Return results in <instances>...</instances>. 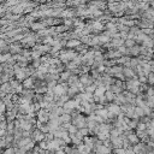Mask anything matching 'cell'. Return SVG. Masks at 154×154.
Listing matches in <instances>:
<instances>
[{
	"label": "cell",
	"mask_w": 154,
	"mask_h": 154,
	"mask_svg": "<svg viewBox=\"0 0 154 154\" xmlns=\"http://www.w3.org/2000/svg\"><path fill=\"white\" fill-rule=\"evenodd\" d=\"M104 96H105V99H106V101H107V102H112L113 100H115L116 94H115V93H112L111 90H106V92H105V94H104Z\"/></svg>",
	"instance_id": "cell-12"
},
{
	"label": "cell",
	"mask_w": 154,
	"mask_h": 154,
	"mask_svg": "<svg viewBox=\"0 0 154 154\" xmlns=\"http://www.w3.org/2000/svg\"><path fill=\"white\" fill-rule=\"evenodd\" d=\"M147 81L149 82V84H154V73L151 72L148 75V78H147Z\"/></svg>",
	"instance_id": "cell-23"
},
{
	"label": "cell",
	"mask_w": 154,
	"mask_h": 154,
	"mask_svg": "<svg viewBox=\"0 0 154 154\" xmlns=\"http://www.w3.org/2000/svg\"><path fill=\"white\" fill-rule=\"evenodd\" d=\"M79 83L83 84L84 87H87V85H90V84L94 83V79H93L88 73H82L81 77H79Z\"/></svg>",
	"instance_id": "cell-3"
},
{
	"label": "cell",
	"mask_w": 154,
	"mask_h": 154,
	"mask_svg": "<svg viewBox=\"0 0 154 154\" xmlns=\"http://www.w3.org/2000/svg\"><path fill=\"white\" fill-rule=\"evenodd\" d=\"M7 24H10V22L6 18H1V19H0V25L5 26V25H7Z\"/></svg>",
	"instance_id": "cell-24"
},
{
	"label": "cell",
	"mask_w": 154,
	"mask_h": 154,
	"mask_svg": "<svg viewBox=\"0 0 154 154\" xmlns=\"http://www.w3.org/2000/svg\"><path fill=\"white\" fill-rule=\"evenodd\" d=\"M21 3V0H6V5L7 6H15Z\"/></svg>",
	"instance_id": "cell-19"
},
{
	"label": "cell",
	"mask_w": 154,
	"mask_h": 154,
	"mask_svg": "<svg viewBox=\"0 0 154 154\" xmlns=\"http://www.w3.org/2000/svg\"><path fill=\"white\" fill-rule=\"evenodd\" d=\"M0 85H1V81H0Z\"/></svg>",
	"instance_id": "cell-28"
},
{
	"label": "cell",
	"mask_w": 154,
	"mask_h": 154,
	"mask_svg": "<svg viewBox=\"0 0 154 154\" xmlns=\"http://www.w3.org/2000/svg\"><path fill=\"white\" fill-rule=\"evenodd\" d=\"M98 39H99V43H102V45H106L111 41V39L109 36H106L105 34L102 35H98Z\"/></svg>",
	"instance_id": "cell-14"
},
{
	"label": "cell",
	"mask_w": 154,
	"mask_h": 154,
	"mask_svg": "<svg viewBox=\"0 0 154 154\" xmlns=\"http://www.w3.org/2000/svg\"><path fill=\"white\" fill-rule=\"evenodd\" d=\"M3 11H4V10H3V7H1V6H0V13H1Z\"/></svg>",
	"instance_id": "cell-25"
},
{
	"label": "cell",
	"mask_w": 154,
	"mask_h": 154,
	"mask_svg": "<svg viewBox=\"0 0 154 154\" xmlns=\"http://www.w3.org/2000/svg\"><path fill=\"white\" fill-rule=\"evenodd\" d=\"M10 12L13 13V15H21L22 12H24V7H23L21 4H18V5L12 6L11 10H10Z\"/></svg>",
	"instance_id": "cell-10"
},
{
	"label": "cell",
	"mask_w": 154,
	"mask_h": 154,
	"mask_svg": "<svg viewBox=\"0 0 154 154\" xmlns=\"http://www.w3.org/2000/svg\"><path fill=\"white\" fill-rule=\"evenodd\" d=\"M10 54H13V56H16V54H19V53H22L23 48H22V46L19 45L18 42H13L11 43L10 46Z\"/></svg>",
	"instance_id": "cell-4"
},
{
	"label": "cell",
	"mask_w": 154,
	"mask_h": 154,
	"mask_svg": "<svg viewBox=\"0 0 154 154\" xmlns=\"http://www.w3.org/2000/svg\"><path fill=\"white\" fill-rule=\"evenodd\" d=\"M22 98L25 99V100H28V101H31L33 99H34L35 96V92H33L31 89H23L22 90Z\"/></svg>",
	"instance_id": "cell-6"
},
{
	"label": "cell",
	"mask_w": 154,
	"mask_h": 154,
	"mask_svg": "<svg viewBox=\"0 0 154 154\" xmlns=\"http://www.w3.org/2000/svg\"><path fill=\"white\" fill-rule=\"evenodd\" d=\"M79 45H81V41H79V40H76V39L68 40V41H66V43H65V46H66L68 48H76V47H78Z\"/></svg>",
	"instance_id": "cell-8"
},
{
	"label": "cell",
	"mask_w": 154,
	"mask_h": 154,
	"mask_svg": "<svg viewBox=\"0 0 154 154\" xmlns=\"http://www.w3.org/2000/svg\"><path fill=\"white\" fill-rule=\"evenodd\" d=\"M34 84H35V79L33 77H26L22 82V85L24 89H33L34 88Z\"/></svg>",
	"instance_id": "cell-5"
},
{
	"label": "cell",
	"mask_w": 154,
	"mask_h": 154,
	"mask_svg": "<svg viewBox=\"0 0 154 154\" xmlns=\"http://www.w3.org/2000/svg\"><path fill=\"white\" fill-rule=\"evenodd\" d=\"M3 154H16V149L13 148V147H7V148L3 152Z\"/></svg>",
	"instance_id": "cell-20"
},
{
	"label": "cell",
	"mask_w": 154,
	"mask_h": 154,
	"mask_svg": "<svg viewBox=\"0 0 154 154\" xmlns=\"http://www.w3.org/2000/svg\"><path fill=\"white\" fill-rule=\"evenodd\" d=\"M5 111H6V106H5L4 101L1 100V101H0V115H4Z\"/></svg>",
	"instance_id": "cell-22"
},
{
	"label": "cell",
	"mask_w": 154,
	"mask_h": 154,
	"mask_svg": "<svg viewBox=\"0 0 154 154\" xmlns=\"http://www.w3.org/2000/svg\"><path fill=\"white\" fill-rule=\"evenodd\" d=\"M36 118L40 123H42V124H46V123H48L50 122V112L48 111H46L43 109H41L40 111L36 112Z\"/></svg>",
	"instance_id": "cell-1"
},
{
	"label": "cell",
	"mask_w": 154,
	"mask_h": 154,
	"mask_svg": "<svg viewBox=\"0 0 154 154\" xmlns=\"http://www.w3.org/2000/svg\"><path fill=\"white\" fill-rule=\"evenodd\" d=\"M126 138H128V141L130 142V145H137V143H140V138L137 137L136 132L130 131L128 135H126Z\"/></svg>",
	"instance_id": "cell-7"
},
{
	"label": "cell",
	"mask_w": 154,
	"mask_h": 154,
	"mask_svg": "<svg viewBox=\"0 0 154 154\" xmlns=\"http://www.w3.org/2000/svg\"><path fill=\"white\" fill-rule=\"evenodd\" d=\"M124 46H125L126 48L132 47V46H135V40H132V39H125V41H124Z\"/></svg>",
	"instance_id": "cell-17"
},
{
	"label": "cell",
	"mask_w": 154,
	"mask_h": 154,
	"mask_svg": "<svg viewBox=\"0 0 154 154\" xmlns=\"http://www.w3.org/2000/svg\"><path fill=\"white\" fill-rule=\"evenodd\" d=\"M153 57H154V51H153Z\"/></svg>",
	"instance_id": "cell-27"
},
{
	"label": "cell",
	"mask_w": 154,
	"mask_h": 154,
	"mask_svg": "<svg viewBox=\"0 0 154 154\" xmlns=\"http://www.w3.org/2000/svg\"><path fill=\"white\" fill-rule=\"evenodd\" d=\"M59 118H60V122H62V124L70 123V122H71V116L68 115V113H64V115H62Z\"/></svg>",
	"instance_id": "cell-16"
},
{
	"label": "cell",
	"mask_w": 154,
	"mask_h": 154,
	"mask_svg": "<svg viewBox=\"0 0 154 154\" xmlns=\"http://www.w3.org/2000/svg\"><path fill=\"white\" fill-rule=\"evenodd\" d=\"M45 26H46V24L43 22H34V23L30 24V28L35 31H40V30L45 29Z\"/></svg>",
	"instance_id": "cell-9"
},
{
	"label": "cell",
	"mask_w": 154,
	"mask_h": 154,
	"mask_svg": "<svg viewBox=\"0 0 154 154\" xmlns=\"http://www.w3.org/2000/svg\"><path fill=\"white\" fill-rule=\"evenodd\" d=\"M130 56H138L140 54V46H132V47L128 48Z\"/></svg>",
	"instance_id": "cell-15"
},
{
	"label": "cell",
	"mask_w": 154,
	"mask_h": 154,
	"mask_svg": "<svg viewBox=\"0 0 154 154\" xmlns=\"http://www.w3.org/2000/svg\"><path fill=\"white\" fill-rule=\"evenodd\" d=\"M0 92H4L5 94H11V93H12V88H11V85H10V82L1 83V85H0Z\"/></svg>",
	"instance_id": "cell-11"
},
{
	"label": "cell",
	"mask_w": 154,
	"mask_h": 154,
	"mask_svg": "<svg viewBox=\"0 0 154 154\" xmlns=\"http://www.w3.org/2000/svg\"><path fill=\"white\" fill-rule=\"evenodd\" d=\"M77 131H78V129L76 128V126L72 125V124H70V126L68 128V132H69V134H76Z\"/></svg>",
	"instance_id": "cell-21"
},
{
	"label": "cell",
	"mask_w": 154,
	"mask_h": 154,
	"mask_svg": "<svg viewBox=\"0 0 154 154\" xmlns=\"http://www.w3.org/2000/svg\"><path fill=\"white\" fill-rule=\"evenodd\" d=\"M96 116L101 117V118H104V119H107V118H109V111H107V109L96 110Z\"/></svg>",
	"instance_id": "cell-13"
},
{
	"label": "cell",
	"mask_w": 154,
	"mask_h": 154,
	"mask_svg": "<svg viewBox=\"0 0 154 154\" xmlns=\"http://www.w3.org/2000/svg\"><path fill=\"white\" fill-rule=\"evenodd\" d=\"M31 138H33V141L34 142H41V141L45 140V134L41 130L35 129V130H33V132H31Z\"/></svg>",
	"instance_id": "cell-2"
},
{
	"label": "cell",
	"mask_w": 154,
	"mask_h": 154,
	"mask_svg": "<svg viewBox=\"0 0 154 154\" xmlns=\"http://www.w3.org/2000/svg\"><path fill=\"white\" fill-rule=\"evenodd\" d=\"M78 134H79V135H81L82 137H85V136H88V134H89V129H88V128L78 129Z\"/></svg>",
	"instance_id": "cell-18"
},
{
	"label": "cell",
	"mask_w": 154,
	"mask_h": 154,
	"mask_svg": "<svg viewBox=\"0 0 154 154\" xmlns=\"http://www.w3.org/2000/svg\"><path fill=\"white\" fill-rule=\"evenodd\" d=\"M47 1H53V0H47Z\"/></svg>",
	"instance_id": "cell-26"
}]
</instances>
